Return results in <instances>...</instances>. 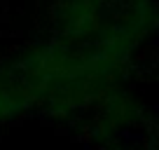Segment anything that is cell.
I'll return each mask as SVG.
<instances>
[{
    "mask_svg": "<svg viewBox=\"0 0 159 150\" xmlns=\"http://www.w3.org/2000/svg\"><path fill=\"white\" fill-rule=\"evenodd\" d=\"M154 0H59L54 28L138 49L154 30Z\"/></svg>",
    "mask_w": 159,
    "mask_h": 150,
    "instance_id": "6da1fadb",
    "label": "cell"
}]
</instances>
